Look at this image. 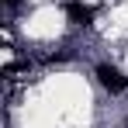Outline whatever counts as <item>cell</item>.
<instances>
[{"instance_id": "1", "label": "cell", "mask_w": 128, "mask_h": 128, "mask_svg": "<svg viewBox=\"0 0 128 128\" xmlns=\"http://www.w3.org/2000/svg\"><path fill=\"white\" fill-rule=\"evenodd\" d=\"M94 76H97V83L104 86L107 94H125V90H128V76H125L114 62H97Z\"/></svg>"}, {"instance_id": "2", "label": "cell", "mask_w": 128, "mask_h": 128, "mask_svg": "<svg viewBox=\"0 0 128 128\" xmlns=\"http://www.w3.org/2000/svg\"><path fill=\"white\" fill-rule=\"evenodd\" d=\"M94 18H97V10H94L90 4H83V0H66V21L73 24V28H90Z\"/></svg>"}, {"instance_id": "3", "label": "cell", "mask_w": 128, "mask_h": 128, "mask_svg": "<svg viewBox=\"0 0 128 128\" xmlns=\"http://www.w3.org/2000/svg\"><path fill=\"white\" fill-rule=\"evenodd\" d=\"M18 4H21V0H4V7H7V10H14Z\"/></svg>"}]
</instances>
